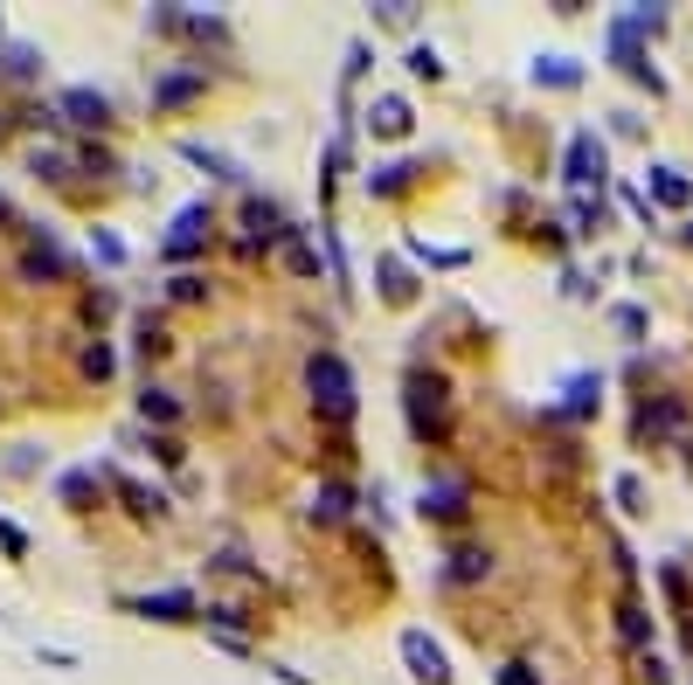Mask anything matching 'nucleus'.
<instances>
[{"label":"nucleus","mask_w":693,"mask_h":685,"mask_svg":"<svg viewBox=\"0 0 693 685\" xmlns=\"http://www.w3.org/2000/svg\"><path fill=\"white\" fill-rule=\"evenodd\" d=\"M243 222H250V235H264V243H271V235H285V229H277V208H271V201H250Z\"/></svg>","instance_id":"2eb2a0df"},{"label":"nucleus","mask_w":693,"mask_h":685,"mask_svg":"<svg viewBox=\"0 0 693 685\" xmlns=\"http://www.w3.org/2000/svg\"><path fill=\"white\" fill-rule=\"evenodd\" d=\"M84 492H91V471H70V478H63V498L76 506V498H84Z\"/></svg>","instance_id":"a878e982"},{"label":"nucleus","mask_w":693,"mask_h":685,"mask_svg":"<svg viewBox=\"0 0 693 685\" xmlns=\"http://www.w3.org/2000/svg\"><path fill=\"white\" fill-rule=\"evenodd\" d=\"M21 271L56 284V277H70V256H63V243H56L49 229H35V235H29V263H21Z\"/></svg>","instance_id":"423d86ee"},{"label":"nucleus","mask_w":693,"mask_h":685,"mask_svg":"<svg viewBox=\"0 0 693 685\" xmlns=\"http://www.w3.org/2000/svg\"><path fill=\"white\" fill-rule=\"evenodd\" d=\"M561 173H569V188H603V173H610V152H603V139L597 131H576L569 139V160H561Z\"/></svg>","instance_id":"f03ea898"},{"label":"nucleus","mask_w":693,"mask_h":685,"mask_svg":"<svg viewBox=\"0 0 693 685\" xmlns=\"http://www.w3.org/2000/svg\"><path fill=\"white\" fill-rule=\"evenodd\" d=\"M618 616H624V637H631V644H645V637H652V630H645V610H638V602H624Z\"/></svg>","instance_id":"aec40b11"},{"label":"nucleus","mask_w":693,"mask_h":685,"mask_svg":"<svg viewBox=\"0 0 693 685\" xmlns=\"http://www.w3.org/2000/svg\"><path fill=\"white\" fill-rule=\"evenodd\" d=\"M146 415H160V423H174V402H167L160 388H146Z\"/></svg>","instance_id":"b1692460"},{"label":"nucleus","mask_w":693,"mask_h":685,"mask_svg":"<svg viewBox=\"0 0 693 685\" xmlns=\"http://www.w3.org/2000/svg\"><path fill=\"white\" fill-rule=\"evenodd\" d=\"M500 685H542V678H534L527 665H506V672H500Z\"/></svg>","instance_id":"c85d7f7f"},{"label":"nucleus","mask_w":693,"mask_h":685,"mask_svg":"<svg viewBox=\"0 0 693 685\" xmlns=\"http://www.w3.org/2000/svg\"><path fill=\"white\" fill-rule=\"evenodd\" d=\"M618 333H645V312H638V305H618Z\"/></svg>","instance_id":"bb28decb"},{"label":"nucleus","mask_w":693,"mask_h":685,"mask_svg":"<svg viewBox=\"0 0 693 685\" xmlns=\"http://www.w3.org/2000/svg\"><path fill=\"white\" fill-rule=\"evenodd\" d=\"M423 513L430 519H458V513H465V485H430L423 492Z\"/></svg>","instance_id":"9b49d317"},{"label":"nucleus","mask_w":693,"mask_h":685,"mask_svg":"<svg viewBox=\"0 0 693 685\" xmlns=\"http://www.w3.org/2000/svg\"><path fill=\"white\" fill-rule=\"evenodd\" d=\"M0 547H8V555L21 561V555H29V534H21V526H8V519H0Z\"/></svg>","instance_id":"5701e85b"},{"label":"nucleus","mask_w":693,"mask_h":685,"mask_svg":"<svg viewBox=\"0 0 693 685\" xmlns=\"http://www.w3.org/2000/svg\"><path fill=\"white\" fill-rule=\"evenodd\" d=\"M195 91H201V70L160 76V84H153V112H174V104H181V97H195Z\"/></svg>","instance_id":"9d476101"},{"label":"nucleus","mask_w":693,"mask_h":685,"mask_svg":"<svg viewBox=\"0 0 693 685\" xmlns=\"http://www.w3.org/2000/svg\"><path fill=\"white\" fill-rule=\"evenodd\" d=\"M451 575H458V582H472V575H485V555H458V568H451Z\"/></svg>","instance_id":"cd10ccee"},{"label":"nucleus","mask_w":693,"mask_h":685,"mask_svg":"<svg viewBox=\"0 0 693 685\" xmlns=\"http://www.w3.org/2000/svg\"><path fill=\"white\" fill-rule=\"evenodd\" d=\"M133 610L153 616V623H188V616H195V596H188V589H160V596H139Z\"/></svg>","instance_id":"6e6552de"},{"label":"nucleus","mask_w":693,"mask_h":685,"mask_svg":"<svg viewBox=\"0 0 693 685\" xmlns=\"http://www.w3.org/2000/svg\"><path fill=\"white\" fill-rule=\"evenodd\" d=\"M409 70L438 84V76H444V56H438V49H430V42H417V49H409Z\"/></svg>","instance_id":"a211bd4d"},{"label":"nucleus","mask_w":693,"mask_h":685,"mask_svg":"<svg viewBox=\"0 0 693 685\" xmlns=\"http://www.w3.org/2000/svg\"><path fill=\"white\" fill-rule=\"evenodd\" d=\"M534 84H555V91H569V84H582V70H576L569 56H542V63H534Z\"/></svg>","instance_id":"f8f14e48"},{"label":"nucleus","mask_w":693,"mask_h":685,"mask_svg":"<svg viewBox=\"0 0 693 685\" xmlns=\"http://www.w3.org/2000/svg\"><path fill=\"white\" fill-rule=\"evenodd\" d=\"M91 250H97V263H125V243H118V235H105V229L91 235Z\"/></svg>","instance_id":"412c9836"},{"label":"nucleus","mask_w":693,"mask_h":685,"mask_svg":"<svg viewBox=\"0 0 693 685\" xmlns=\"http://www.w3.org/2000/svg\"><path fill=\"white\" fill-rule=\"evenodd\" d=\"M285 256H292V271H298V277H319V256H313V250H305V243H298V235H292V250H285Z\"/></svg>","instance_id":"4be33fe9"},{"label":"nucleus","mask_w":693,"mask_h":685,"mask_svg":"<svg viewBox=\"0 0 693 685\" xmlns=\"http://www.w3.org/2000/svg\"><path fill=\"white\" fill-rule=\"evenodd\" d=\"M8 76H35L42 70V49H29V42H8V63H0Z\"/></svg>","instance_id":"dca6fc26"},{"label":"nucleus","mask_w":693,"mask_h":685,"mask_svg":"<svg viewBox=\"0 0 693 685\" xmlns=\"http://www.w3.org/2000/svg\"><path fill=\"white\" fill-rule=\"evenodd\" d=\"M305 388H313V402L326 415H354V375L340 354H313V367H305Z\"/></svg>","instance_id":"f257e3e1"},{"label":"nucleus","mask_w":693,"mask_h":685,"mask_svg":"<svg viewBox=\"0 0 693 685\" xmlns=\"http://www.w3.org/2000/svg\"><path fill=\"white\" fill-rule=\"evenodd\" d=\"M368 125H375V139H409V125H417V118H409V97H375L368 104Z\"/></svg>","instance_id":"0eeeda50"},{"label":"nucleus","mask_w":693,"mask_h":685,"mask_svg":"<svg viewBox=\"0 0 693 685\" xmlns=\"http://www.w3.org/2000/svg\"><path fill=\"white\" fill-rule=\"evenodd\" d=\"M201 243H209V201H188L181 215H174V229H167V256H195Z\"/></svg>","instance_id":"39448f33"},{"label":"nucleus","mask_w":693,"mask_h":685,"mask_svg":"<svg viewBox=\"0 0 693 685\" xmlns=\"http://www.w3.org/2000/svg\"><path fill=\"white\" fill-rule=\"evenodd\" d=\"M409 173H417L409 160H389V167H375V173H368V194H396V188H409Z\"/></svg>","instance_id":"ddd939ff"},{"label":"nucleus","mask_w":693,"mask_h":685,"mask_svg":"<svg viewBox=\"0 0 693 685\" xmlns=\"http://www.w3.org/2000/svg\"><path fill=\"white\" fill-rule=\"evenodd\" d=\"M638 430H645V436H665V430H680V409H673V402H659V409H645V415H638Z\"/></svg>","instance_id":"f3484780"},{"label":"nucleus","mask_w":693,"mask_h":685,"mask_svg":"<svg viewBox=\"0 0 693 685\" xmlns=\"http://www.w3.org/2000/svg\"><path fill=\"white\" fill-rule=\"evenodd\" d=\"M402 665H409V678H423V685L451 678V657H444V644L430 637V630H402Z\"/></svg>","instance_id":"7ed1b4c3"},{"label":"nucleus","mask_w":693,"mask_h":685,"mask_svg":"<svg viewBox=\"0 0 693 685\" xmlns=\"http://www.w3.org/2000/svg\"><path fill=\"white\" fill-rule=\"evenodd\" d=\"M56 118H70V125H112V97L97 84H70L56 97Z\"/></svg>","instance_id":"20e7f679"},{"label":"nucleus","mask_w":693,"mask_h":685,"mask_svg":"<svg viewBox=\"0 0 693 685\" xmlns=\"http://www.w3.org/2000/svg\"><path fill=\"white\" fill-rule=\"evenodd\" d=\"M652 201H665V208H686V201H693V180H686L680 167H652Z\"/></svg>","instance_id":"1a4fd4ad"},{"label":"nucleus","mask_w":693,"mask_h":685,"mask_svg":"<svg viewBox=\"0 0 693 685\" xmlns=\"http://www.w3.org/2000/svg\"><path fill=\"white\" fill-rule=\"evenodd\" d=\"M0 222H8V201H0Z\"/></svg>","instance_id":"c756f323"},{"label":"nucleus","mask_w":693,"mask_h":685,"mask_svg":"<svg viewBox=\"0 0 693 685\" xmlns=\"http://www.w3.org/2000/svg\"><path fill=\"white\" fill-rule=\"evenodd\" d=\"M181 152H188L195 167H209V173H222V180H237V160H229V152H216V146H195V139H188Z\"/></svg>","instance_id":"4468645a"},{"label":"nucleus","mask_w":693,"mask_h":685,"mask_svg":"<svg viewBox=\"0 0 693 685\" xmlns=\"http://www.w3.org/2000/svg\"><path fill=\"white\" fill-rule=\"evenodd\" d=\"M340 513H347V485H326L313 498V519H340Z\"/></svg>","instance_id":"6ab92c4d"},{"label":"nucleus","mask_w":693,"mask_h":685,"mask_svg":"<svg viewBox=\"0 0 693 685\" xmlns=\"http://www.w3.org/2000/svg\"><path fill=\"white\" fill-rule=\"evenodd\" d=\"M84 367H91L97 381H105V375H112V347H91V354H84Z\"/></svg>","instance_id":"393cba45"}]
</instances>
